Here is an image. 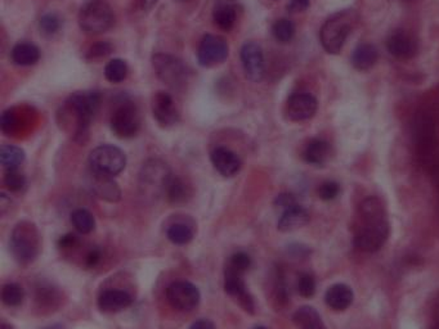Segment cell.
I'll use <instances>...</instances> for the list:
<instances>
[{
    "label": "cell",
    "mask_w": 439,
    "mask_h": 329,
    "mask_svg": "<svg viewBox=\"0 0 439 329\" xmlns=\"http://www.w3.org/2000/svg\"><path fill=\"white\" fill-rule=\"evenodd\" d=\"M159 0H141V8L143 11L149 12L152 8L155 7Z\"/></svg>",
    "instance_id": "obj_49"
},
{
    "label": "cell",
    "mask_w": 439,
    "mask_h": 329,
    "mask_svg": "<svg viewBox=\"0 0 439 329\" xmlns=\"http://www.w3.org/2000/svg\"><path fill=\"white\" fill-rule=\"evenodd\" d=\"M43 329H65L63 328V325H61V324H52V325H48V327H45Z\"/></svg>",
    "instance_id": "obj_50"
},
{
    "label": "cell",
    "mask_w": 439,
    "mask_h": 329,
    "mask_svg": "<svg viewBox=\"0 0 439 329\" xmlns=\"http://www.w3.org/2000/svg\"><path fill=\"white\" fill-rule=\"evenodd\" d=\"M292 319L299 329H326L319 311L312 306L299 307Z\"/></svg>",
    "instance_id": "obj_28"
},
{
    "label": "cell",
    "mask_w": 439,
    "mask_h": 329,
    "mask_svg": "<svg viewBox=\"0 0 439 329\" xmlns=\"http://www.w3.org/2000/svg\"><path fill=\"white\" fill-rule=\"evenodd\" d=\"M240 57L246 79L253 82L261 81L266 73V63L261 45L254 42H246L241 48Z\"/></svg>",
    "instance_id": "obj_12"
},
{
    "label": "cell",
    "mask_w": 439,
    "mask_h": 329,
    "mask_svg": "<svg viewBox=\"0 0 439 329\" xmlns=\"http://www.w3.org/2000/svg\"><path fill=\"white\" fill-rule=\"evenodd\" d=\"M210 161L216 171L224 178L237 175L242 168V161L236 152L227 147H216L210 154Z\"/></svg>",
    "instance_id": "obj_16"
},
{
    "label": "cell",
    "mask_w": 439,
    "mask_h": 329,
    "mask_svg": "<svg viewBox=\"0 0 439 329\" xmlns=\"http://www.w3.org/2000/svg\"><path fill=\"white\" fill-rule=\"evenodd\" d=\"M171 175L169 168H166L164 162L159 160H151L146 162L142 168L141 180L142 187H146L149 190H155L164 193L166 180Z\"/></svg>",
    "instance_id": "obj_17"
},
{
    "label": "cell",
    "mask_w": 439,
    "mask_h": 329,
    "mask_svg": "<svg viewBox=\"0 0 439 329\" xmlns=\"http://www.w3.org/2000/svg\"><path fill=\"white\" fill-rule=\"evenodd\" d=\"M435 329H439V315L438 319H437V324H435Z\"/></svg>",
    "instance_id": "obj_52"
},
{
    "label": "cell",
    "mask_w": 439,
    "mask_h": 329,
    "mask_svg": "<svg viewBox=\"0 0 439 329\" xmlns=\"http://www.w3.org/2000/svg\"><path fill=\"white\" fill-rule=\"evenodd\" d=\"M325 301L333 310L342 311L352 305L353 292L350 285L338 283L328 288V292L325 294Z\"/></svg>",
    "instance_id": "obj_23"
},
{
    "label": "cell",
    "mask_w": 439,
    "mask_h": 329,
    "mask_svg": "<svg viewBox=\"0 0 439 329\" xmlns=\"http://www.w3.org/2000/svg\"><path fill=\"white\" fill-rule=\"evenodd\" d=\"M168 240L177 246H185L194 240V229L183 223H175L166 229Z\"/></svg>",
    "instance_id": "obj_32"
},
{
    "label": "cell",
    "mask_w": 439,
    "mask_h": 329,
    "mask_svg": "<svg viewBox=\"0 0 439 329\" xmlns=\"http://www.w3.org/2000/svg\"><path fill=\"white\" fill-rule=\"evenodd\" d=\"M25 300V291L18 283H7L1 288V301L9 307H18Z\"/></svg>",
    "instance_id": "obj_34"
},
{
    "label": "cell",
    "mask_w": 439,
    "mask_h": 329,
    "mask_svg": "<svg viewBox=\"0 0 439 329\" xmlns=\"http://www.w3.org/2000/svg\"><path fill=\"white\" fill-rule=\"evenodd\" d=\"M101 106V94L98 92H76L65 102L62 118L75 120V140L84 143L88 139L90 125Z\"/></svg>",
    "instance_id": "obj_1"
},
{
    "label": "cell",
    "mask_w": 439,
    "mask_h": 329,
    "mask_svg": "<svg viewBox=\"0 0 439 329\" xmlns=\"http://www.w3.org/2000/svg\"><path fill=\"white\" fill-rule=\"evenodd\" d=\"M319 108V102L312 94L295 93L286 103V116L291 121L300 123L312 118Z\"/></svg>",
    "instance_id": "obj_14"
},
{
    "label": "cell",
    "mask_w": 439,
    "mask_h": 329,
    "mask_svg": "<svg viewBox=\"0 0 439 329\" xmlns=\"http://www.w3.org/2000/svg\"><path fill=\"white\" fill-rule=\"evenodd\" d=\"M60 299L58 292L56 288H53L51 285H42L37 287V301L40 302V305H52L54 301Z\"/></svg>",
    "instance_id": "obj_41"
},
{
    "label": "cell",
    "mask_w": 439,
    "mask_h": 329,
    "mask_svg": "<svg viewBox=\"0 0 439 329\" xmlns=\"http://www.w3.org/2000/svg\"><path fill=\"white\" fill-rule=\"evenodd\" d=\"M272 35L275 37L277 42H280L283 44L290 43L292 37L295 35V26L290 20L280 18L272 26Z\"/></svg>",
    "instance_id": "obj_35"
},
{
    "label": "cell",
    "mask_w": 439,
    "mask_h": 329,
    "mask_svg": "<svg viewBox=\"0 0 439 329\" xmlns=\"http://www.w3.org/2000/svg\"><path fill=\"white\" fill-rule=\"evenodd\" d=\"M151 111L152 116L161 128L168 129L178 124V110L175 107L173 97L166 92H157L156 94L152 97Z\"/></svg>",
    "instance_id": "obj_13"
},
{
    "label": "cell",
    "mask_w": 439,
    "mask_h": 329,
    "mask_svg": "<svg viewBox=\"0 0 439 329\" xmlns=\"http://www.w3.org/2000/svg\"><path fill=\"white\" fill-rule=\"evenodd\" d=\"M112 51H113V46H112L111 43H109V42H99L97 44L90 46L89 51H88V54H87V58H102V57L109 56Z\"/></svg>",
    "instance_id": "obj_43"
},
{
    "label": "cell",
    "mask_w": 439,
    "mask_h": 329,
    "mask_svg": "<svg viewBox=\"0 0 439 329\" xmlns=\"http://www.w3.org/2000/svg\"><path fill=\"white\" fill-rule=\"evenodd\" d=\"M11 252L20 265H30L40 252V235L31 221H20L12 230L9 240Z\"/></svg>",
    "instance_id": "obj_3"
},
{
    "label": "cell",
    "mask_w": 439,
    "mask_h": 329,
    "mask_svg": "<svg viewBox=\"0 0 439 329\" xmlns=\"http://www.w3.org/2000/svg\"><path fill=\"white\" fill-rule=\"evenodd\" d=\"M111 130L120 139L135 138L141 129L140 111L132 102H123L112 112Z\"/></svg>",
    "instance_id": "obj_8"
},
{
    "label": "cell",
    "mask_w": 439,
    "mask_h": 329,
    "mask_svg": "<svg viewBox=\"0 0 439 329\" xmlns=\"http://www.w3.org/2000/svg\"><path fill=\"white\" fill-rule=\"evenodd\" d=\"M412 142L421 161L432 157L437 147V130L434 118L428 112H416L411 125Z\"/></svg>",
    "instance_id": "obj_5"
},
{
    "label": "cell",
    "mask_w": 439,
    "mask_h": 329,
    "mask_svg": "<svg viewBox=\"0 0 439 329\" xmlns=\"http://www.w3.org/2000/svg\"><path fill=\"white\" fill-rule=\"evenodd\" d=\"M0 329H15V327L11 325V324H8V323H3V324L0 325Z\"/></svg>",
    "instance_id": "obj_51"
},
{
    "label": "cell",
    "mask_w": 439,
    "mask_h": 329,
    "mask_svg": "<svg viewBox=\"0 0 439 329\" xmlns=\"http://www.w3.org/2000/svg\"><path fill=\"white\" fill-rule=\"evenodd\" d=\"M387 48L389 53L398 59L414 58L417 53L416 40L401 30L388 37Z\"/></svg>",
    "instance_id": "obj_18"
},
{
    "label": "cell",
    "mask_w": 439,
    "mask_h": 329,
    "mask_svg": "<svg viewBox=\"0 0 439 329\" xmlns=\"http://www.w3.org/2000/svg\"><path fill=\"white\" fill-rule=\"evenodd\" d=\"M378 61V49L372 44H359L352 53V65L359 71H367Z\"/></svg>",
    "instance_id": "obj_27"
},
{
    "label": "cell",
    "mask_w": 439,
    "mask_h": 329,
    "mask_svg": "<svg viewBox=\"0 0 439 329\" xmlns=\"http://www.w3.org/2000/svg\"><path fill=\"white\" fill-rule=\"evenodd\" d=\"M389 223L388 219L364 221L354 237V246L362 252L379 251L388 240Z\"/></svg>",
    "instance_id": "obj_9"
},
{
    "label": "cell",
    "mask_w": 439,
    "mask_h": 329,
    "mask_svg": "<svg viewBox=\"0 0 439 329\" xmlns=\"http://www.w3.org/2000/svg\"><path fill=\"white\" fill-rule=\"evenodd\" d=\"M356 23V13L350 9L340 11L331 15L321 27L320 42L322 48L328 54L340 53Z\"/></svg>",
    "instance_id": "obj_2"
},
{
    "label": "cell",
    "mask_w": 439,
    "mask_h": 329,
    "mask_svg": "<svg viewBox=\"0 0 439 329\" xmlns=\"http://www.w3.org/2000/svg\"><path fill=\"white\" fill-rule=\"evenodd\" d=\"M79 237L73 233H68V235H61L60 240H58V247L62 249H71L78 247L79 244Z\"/></svg>",
    "instance_id": "obj_44"
},
{
    "label": "cell",
    "mask_w": 439,
    "mask_h": 329,
    "mask_svg": "<svg viewBox=\"0 0 439 329\" xmlns=\"http://www.w3.org/2000/svg\"><path fill=\"white\" fill-rule=\"evenodd\" d=\"M309 221V212L303 206H290L283 210V213L277 223V228L281 232H294L297 229L305 227Z\"/></svg>",
    "instance_id": "obj_20"
},
{
    "label": "cell",
    "mask_w": 439,
    "mask_h": 329,
    "mask_svg": "<svg viewBox=\"0 0 439 329\" xmlns=\"http://www.w3.org/2000/svg\"><path fill=\"white\" fill-rule=\"evenodd\" d=\"M359 215L364 221L387 219V211L383 201L378 197H369L359 205Z\"/></svg>",
    "instance_id": "obj_29"
},
{
    "label": "cell",
    "mask_w": 439,
    "mask_h": 329,
    "mask_svg": "<svg viewBox=\"0 0 439 329\" xmlns=\"http://www.w3.org/2000/svg\"><path fill=\"white\" fill-rule=\"evenodd\" d=\"M309 4H311V0H290L289 9L291 12H303L309 7Z\"/></svg>",
    "instance_id": "obj_47"
},
{
    "label": "cell",
    "mask_w": 439,
    "mask_h": 329,
    "mask_svg": "<svg viewBox=\"0 0 439 329\" xmlns=\"http://www.w3.org/2000/svg\"><path fill=\"white\" fill-rule=\"evenodd\" d=\"M4 184L11 192H21L26 185V176L18 168H8Z\"/></svg>",
    "instance_id": "obj_36"
},
{
    "label": "cell",
    "mask_w": 439,
    "mask_h": 329,
    "mask_svg": "<svg viewBox=\"0 0 439 329\" xmlns=\"http://www.w3.org/2000/svg\"><path fill=\"white\" fill-rule=\"evenodd\" d=\"M298 292L302 297H305V299H311L316 293V280L311 274L303 273L299 275Z\"/></svg>",
    "instance_id": "obj_39"
},
{
    "label": "cell",
    "mask_w": 439,
    "mask_h": 329,
    "mask_svg": "<svg viewBox=\"0 0 439 329\" xmlns=\"http://www.w3.org/2000/svg\"><path fill=\"white\" fill-rule=\"evenodd\" d=\"M102 260V249L93 247L85 256V266L87 268H96Z\"/></svg>",
    "instance_id": "obj_45"
},
{
    "label": "cell",
    "mask_w": 439,
    "mask_h": 329,
    "mask_svg": "<svg viewBox=\"0 0 439 329\" xmlns=\"http://www.w3.org/2000/svg\"><path fill=\"white\" fill-rule=\"evenodd\" d=\"M71 223L75 230L80 235H89L96 229V219L92 212L85 209H78L71 213Z\"/></svg>",
    "instance_id": "obj_31"
},
{
    "label": "cell",
    "mask_w": 439,
    "mask_h": 329,
    "mask_svg": "<svg viewBox=\"0 0 439 329\" xmlns=\"http://www.w3.org/2000/svg\"><path fill=\"white\" fill-rule=\"evenodd\" d=\"M254 329H268L266 328V327H263V325H259V327H255Z\"/></svg>",
    "instance_id": "obj_53"
},
{
    "label": "cell",
    "mask_w": 439,
    "mask_h": 329,
    "mask_svg": "<svg viewBox=\"0 0 439 329\" xmlns=\"http://www.w3.org/2000/svg\"><path fill=\"white\" fill-rule=\"evenodd\" d=\"M404 1H409V0H404Z\"/></svg>",
    "instance_id": "obj_55"
},
{
    "label": "cell",
    "mask_w": 439,
    "mask_h": 329,
    "mask_svg": "<svg viewBox=\"0 0 439 329\" xmlns=\"http://www.w3.org/2000/svg\"><path fill=\"white\" fill-rule=\"evenodd\" d=\"M92 190L97 197L106 199L109 202H118L121 198V190L118 184L113 182L111 176L101 175L92 171Z\"/></svg>",
    "instance_id": "obj_21"
},
{
    "label": "cell",
    "mask_w": 439,
    "mask_h": 329,
    "mask_svg": "<svg viewBox=\"0 0 439 329\" xmlns=\"http://www.w3.org/2000/svg\"><path fill=\"white\" fill-rule=\"evenodd\" d=\"M133 304V297L123 290H106L98 297V307L104 313H119Z\"/></svg>",
    "instance_id": "obj_19"
},
{
    "label": "cell",
    "mask_w": 439,
    "mask_h": 329,
    "mask_svg": "<svg viewBox=\"0 0 439 329\" xmlns=\"http://www.w3.org/2000/svg\"><path fill=\"white\" fill-rule=\"evenodd\" d=\"M242 275H244L242 273L233 271L231 268H225V271H224V291L238 300V304L244 307V310L249 311V313H254L255 304H254L252 294L246 288Z\"/></svg>",
    "instance_id": "obj_15"
},
{
    "label": "cell",
    "mask_w": 439,
    "mask_h": 329,
    "mask_svg": "<svg viewBox=\"0 0 439 329\" xmlns=\"http://www.w3.org/2000/svg\"><path fill=\"white\" fill-rule=\"evenodd\" d=\"M25 159H26V154L20 147L3 144L0 148V162L6 170L20 168V165L25 161Z\"/></svg>",
    "instance_id": "obj_30"
},
{
    "label": "cell",
    "mask_w": 439,
    "mask_h": 329,
    "mask_svg": "<svg viewBox=\"0 0 439 329\" xmlns=\"http://www.w3.org/2000/svg\"><path fill=\"white\" fill-rule=\"evenodd\" d=\"M89 165L93 173L113 178L127 166V156L119 147L102 144L90 152Z\"/></svg>",
    "instance_id": "obj_6"
},
{
    "label": "cell",
    "mask_w": 439,
    "mask_h": 329,
    "mask_svg": "<svg viewBox=\"0 0 439 329\" xmlns=\"http://www.w3.org/2000/svg\"><path fill=\"white\" fill-rule=\"evenodd\" d=\"M11 59L16 66H34L40 59V49L32 43H18L11 51Z\"/></svg>",
    "instance_id": "obj_24"
},
{
    "label": "cell",
    "mask_w": 439,
    "mask_h": 329,
    "mask_svg": "<svg viewBox=\"0 0 439 329\" xmlns=\"http://www.w3.org/2000/svg\"><path fill=\"white\" fill-rule=\"evenodd\" d=\"M166 299L173 309L182 313H188L199 306L202 293L194 283L187 280H177L168 287Z\"/></svg>",
    "instance_id": "obj_10"
},
{
    "label": "cell",
    "mask_w": 439,
    "mask_h": 329,
    "mask_svg": "<svg viewBox=\"0 0 439 329\" xmlns=\"http://www.w3.org/2000/svg\"><path fill=\"white\" fill-rule=\"evenodd\" d=\"M129 67L124 59L113 58L104 67V77L112 84H119L127 79Z\"/></svg>",
    "instance_id": "obj_33"
},
{
    "label": "cell",
    "mask_w": 439,
    "mask_h": 329,
    "mask_svg": "<svg viewBox=\"0 0 439 329\" xmlns=\"http://www.w3.org/2000/svg\"><path fill=\"white\" fill-rule=\"evenodd\" d=\"M78 23L85 34L99 35L112 29L115 13L106 0H88L79 11Z\"/></svg>",
    "instance_id": "obj_4"
},
{
    "label": "cell",
    "mask_w": 439,
    "mask_h": 329,
    "mask_svg": "<svg viewBox=\"0 0 439 329\" xmlns=\"http://www.w3.org/2000/svg\"><path fill=\"white\" fill-rule=\"evenodd\" d=\"M213 20L219 29L230 31L236 23V8L227 0H219L213 11Z\"/></svg>",
    "instance_id": "obj_25"
},
{
    "label": "cell",
    "mask_w": 439,
    "mask_h": 329,
    "mask_svg": "<svg viewBox=\"0 0 439 329\" xmlns=\"http://www.w3.org/2000/svg\"><path fill=\"white\" fill-rule=\"evenodd\" d=\"M39 29L47 37L56 35L61 29L60 17L54 13H45L39 21Z\"/></svg>",
    "instance_id": "obj_37"
},
{
    "label": "cell",
    "mask_w": 439,
    "mask_h": 329,
    "mask_svg": "<svg viewBox=\"0 0 439 329\" xmlns=\"http://www.w3.org/2000/svg\"><path fill=\"white\" fill-rule=\"evenodd\" d=\"M339 194H340V185L336 182L328 180V182L321 184V187L319 188V196L323 201H333Z\"/></svg>",
    "instance_id": "obj_42"
},
{
    "label": "cell",
    "mask_w": 439,
    "mask_h": 329,
    "mask_svg": "<svg viewBox=\"0 0 439 329\" xmlns=\"http://www.w3.org/2000/svg\"><path fill=\"white\" fill-rule=\"evenodd\" d=\"M18 118L16 115L15 110L4 111L1 113V118H0V128H1V132L4 134H13V132L18 129Z\"/></svg>",
    "instance_id": "obj_40"
},
{
    "label": "cell",
    "mask_w": 439,
    "mask_h": 329,
    "mask_svg": "<svg viewBox=\"0 0 439 329\" xmlns=\"http://www.w3.org/2000/svg\"><path fill=\"white\" fill-rule=\"evenodd\" d=\"M164 194L173 205H180L186 202L191 193L188 185L180 178L171 174L165 184Z\"/></svg>",
    "instance_id": "obj_26"
},
{
    "label": "cell",
    "mask_w": 439,
    "mask_h": 329,
    "mask_svg": "<svg viewBox=\"0 0 439 329\" xmlns=\"http://www.w3.org/2000/svg\"><path fill=\"white\" fill-rule=\"evenodd\" d=\"M180 1H186V0H180Z\"/></svg>",
    "instance_id": "obj_54"
},
{
    "label": "cell",
    "mask_w": 439,
    "mask_h": 329,
    "mask_svg": "<svg viewBox=\"0 0 439 329\" xmlns=\"http://www.w3.org/2000/svg\"><path fill=\"white\" fill-rule=\"evenodd\" d=\"M333 149L328 142L322 139H313L305 147L303 157L305 161L313 166H323L331 159Z\"/></svg>",
    "instance_id": "obj_22"
},
{
    "label": "cell",
    "mask_w": 439,
    "mask_h": 329,
    "mask_svg": "<svg viewBox=\"0 0 439 329\" xmlns=\"http://www.w3.org/2000/svg\"><path fill=\"white\" fill-rule=\"evenodd\" d=\"M252 266V257L249 256L244 251H238L230 257V261L227 263V268H231L238 273H245Z\"/></svg>",
    "instance_id": "obj_38"
},
{
    "label": "cell",
    "mask_w": 439,
    "mask_h": 329,
    "mask_svg": "<svg viewBox=\"0 0 439 329\" xmlns=\"http://www.w3.org/2000/svg\"><path fill=\"white\" fill-rule=\"evenodd\" d=\"M152 66L157 77L171 89L186 87L190 71L183 61L166 53H157L152 57Z\"/></svg>",
    "instance_id": "obj_7"
},
{
    "label": "cell",
    "mask_w": 439,
    "mask_h": 329,
    "mask_svg": "<svg viewBox=\"0 0 439 329\" xmlns=\"http://www.w3.org/2000/svg\"><path fill=\"white\" fill-rule=\"evenodd\" d=\"M190 329H216L214 323L210 322L209 319H199L196 322L192 323V325Z\"/></svg>",
    "instance_id": "obj_48"
},
{
    "label": "cell",
    "mask_w": 439,
    "mask_h": 329,
    "mask_svg": "<svg viewBox=\"0 0 439 329\" xmlns=\"http://www.w3.org/2000/svg\"><path fill=\"white\" fill-rule=\"evenodd\" d=\"M230 46L223 37L208 34L202 37L197 49V62L202 67H214L228 58Z\"/></svg>",
    "instance_id": "obj_11"
},
{
    "label": "cell",
    "mask_w": 439,
    "mask_h": 329,
    "mask_svg": "<svg viewBox=\"0 0 439 329\" xmlns=\"http://www.w3.org/2000/svg\"><path fill=\"white\" fill-rule=\"evenodd\" d=\"M297 204H298V201L290 193H283L276 198V206L283 209V210L290 207V206L297 205Z\"/></svg>",
    "instance_id": "obj_46"
}]
</instances>
